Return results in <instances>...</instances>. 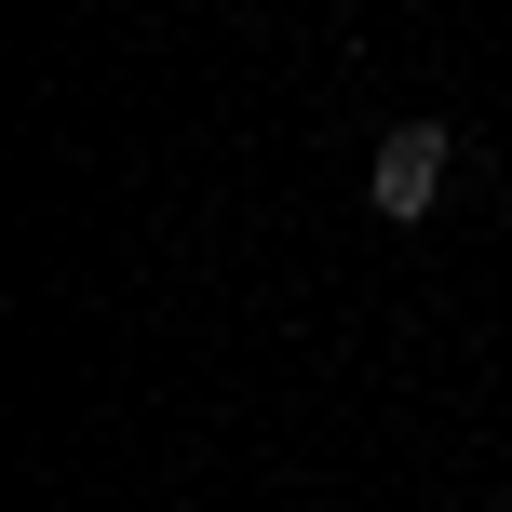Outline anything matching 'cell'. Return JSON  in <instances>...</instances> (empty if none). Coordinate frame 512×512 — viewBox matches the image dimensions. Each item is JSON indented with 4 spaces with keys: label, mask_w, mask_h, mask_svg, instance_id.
<instances>
[{
    "label": "cell",
    "mask_w": 512,
    "mask_h": 512,
    "mask_svg": "<svg viewBox=\"0 0 512 512\" xmlns=\"http://www.w3.org/2000/svg\"><path fill=\"white\" fill-rule=\"evenodd\" d=\"M364 203H378L391 230H418V216L445 203V122H391L378 162H364Z\"/></svg>",
    "instance_id": "obj_1"
}]
</instances>
